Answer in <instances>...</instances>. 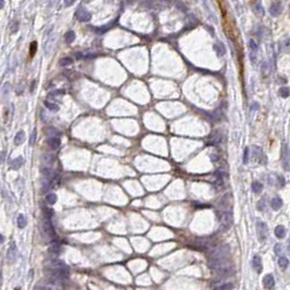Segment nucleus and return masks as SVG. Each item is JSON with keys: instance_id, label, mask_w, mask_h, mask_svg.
I'll return each mask as SVG.
<instances>
[{"instance_id": "1", "label": "nucleus", "mask_w": 290, "mask_h": 290, "mask_svg": "<svg viewBox=\"0 0 290 290\" xmlns=\"http://www.w3.org/2000/svg\"><path fill=\"white\" fill-rule=\"evenodd\" d=\"M210 266L212 267V269L215 271L216 274L218 275V276H220V277L229 276V275H231L232 271H234L231 265H230V264H228V263H226L225 261L210 262Z\"/></svg>"}, {"instance_id": "2", "label": "nucleus", "mask_w": 290, "mask_h": 290, "mask_svg": "<svg viewBox=\"0 0 290 290\" xmlns=\"http://www.w3.org/2000/svg\"><path fill=\"white\" fill-rule=\"evenodd\" d=\"M228 255V247L225 245V247H220L218 249H216L212 255H210V262H221L225 261L226 256Z\"/></svg>"}, {"instance_id": "3", "label": "nucleus", "mask_w": 290, "mask_h": 290, "mask_svg": "<svg viewBox=\"0 0 290 290\" xmlns=\"http://www.w3.org/2000/svg\"><path fill=\"white\" fill-rule=\"evenodd\" d=\"M256 232H258V240L263 242L265 241L267 238V234H268V229H267V225L264 221L258 220L256 223Z\"/></svg>"}, {"instance_id": "4", "label": "nucleus", "mask_w": 290, "mask_h": 290, "mask_svg": "<svg viewBox=\"0 0 290 290\" xmlns=\"http://www.w3.org/2000/svg\"><path fill=\"white\" fill-rule=\"evenodd\" d=\"M220 225L223 229H228L229 227L231 226L232 223V215L231 213L229 212H226V213H223L220 216Z\"/></svg>"}, {"instance_id": "5", "label": "nucleus", "mask_w": 290, "mask_h": 290, "mask_svg": "<svg viewBox=\"0 0 290 290\" xmlns=\"http://www.w3.org/2000/svg\"><path fill=\"white\" fill-rule=\"evenodd\" d=\"M289 156H290V152L288 149L287 145H284L281 148V162L284 164V167H285L286 170L289 169L290 166V160H289Z\"/></svg>"}, {"instance_id": "6", "label": "nucleus", "mask_w": 290, "mask_h": 290, "mask_svg": "<svg viewBox=\"0 0 290 290\" xmlns=\"http://www.w3.org/2000/svg\"><path fill=\"white\" fill-rule=\"evenodd\" d=\"M16 255H18V250H16L15 244L11 243V245L8 249V252H7V260H8L9 263H14L16 260Z\"/></svg>"}, {"instance_id": "7", "label": "nucleus", "mask_w": 290, "mask_h": 290, "mask_svg": "<svg viewBox=\"0 0 290 290\" xmlns=\"http://www.w3.org/2000/svg\"><path fill=\"white\" fill-rule=\"evenodd\" d=\"M44 231H45V234H47L49 238H55V236H56V234H55V230H53V225H51V221L49 218H47L46 217L45 221H44Z\"/></svg>"}, {"instance_id": "8", "label": "nucleus", "mask_w": 290, "mask_h": 290, "mask_svg": "<svg viewBox=\"0 0 290 290\" xmlns=\"http://www.w3.org/2000/svg\"><path fill=\"white\" fill-rule=\"evenodd\" d=\"M75 15H77V18L80 21L82 22H87L90 20V18H92V15H90V13L88 12L87 10H85L84 8H80L79 10L77 11V13H75Z\"/></svg>"}, {"instance_id": "9", "label": "nucleus", "mask_w": 290, "mask_h": 290, "mask_svg": "<svg viewBox=\"0 0 290 290\" xmlns=\"http://www.w3.org/2000/svg\"><path fill=\"white\" fill-rule=\"evenodd\" d=\"M252 265L253 268L255 269V271L258 274H261L262 269H263V265H262V260L258 255H254L252 260Z\"/></svg>"}, {"instance_id": "10", "label": "nucleus", "mask_w": 290, "mask_h": 290, "mask_svg": "<svg viewBox=\"0 0 290 290\" xmlns=\"http://www.w3.org/2000/svg\"><path fill=\"white\" fill-rule=\"evenodd\" d=\"M263 285H264V287L266 288V289H271V288L274 287L275 280H274V277H273V275L268 274V275H266V276L264 277V278H263Z\"/></svg>"}, {"instance_id": "11", "label": "nucleus", "mask_w": 290, "mask_h": 290, "mask_svg": "<svg viewBox=\"0 0 290 290\" xmlns=\"http://www.w3.org/2000/svg\"><path fill=\"white\" fill-rule=\"evenodd\" d=\"M281 10H282V8H281L280 2H273L271 5V9H269V12H271V14L273 16H277L280 14Z\"/></svg>"}, {"instance_id": "12", "label": "nucleus", "mask_w": 290, "mask_h": 290, "mask_svg": "<svg viewBox=\"0 0 290 290\" xmlns=\"http://www.w3.org/2000/svg\"><path fill=\"white\" fill-rule=\"evenodd\" d=\"M48 145L53 149L59 148V146H60V140H59L58 138L51 136V138H49V140H48Z\"/></svg>"}, {"instance_id": "13", "label": "nucleus", "mask_w": 290, "mask_h": 290, "mask_svg": "<svg viewBox=\"0 0 290 290\" xmlns=\"http://www.w3.org/2000/svg\"><path fill=\"white\" fill-rule=\"evenodd\" d=\"M281 205H282V201H281V199H279V197H274L271 202V206L274 210H278L280 207H281Z\"/></svg>"}, {"instance_id": "14", "label": "nucleus", "mask_w": 290, "mask_h": 290, "mask_svg": "<svg viewBox=\"0 0 290 290\" xmlns=\"http://www.w3.org/2000/svg\"><path fill=\"white\" fill-rule=\"evenodd\" d=\"M275 234H276L277 238H279V239H281V238H284L286 236V229L284 226H277L276 229H275Z\"/></svg>"}, {"instance_id": "15", "label": "nucleus", "mask_w": 290, "mask_h": 290, "mask_svg": "<svg viewBox=\"0 0 290 290\" xmlns=\"http://www.w3.org/2000/svg\"><path fill=\"white\" fill-rule=\"evenodd\" d=\"M26 218H25V216L23 215V214H20L19 216H18V218H16V223H18V227L19 228H24V227L26 226Z\"/></svg>"}, {"instance_id": "16", "label": "nucleus", "mask_w": 290, "mask_h": 290, "mask_svg": "<svg viewBox=\"0 0 290 290\" xmlns=\"http://www.w3.org/2000/svg\"><path fill=\"white\" fill-rule=\"evenodd\" d=\"M24 138H25L24 132L23 131H20L19 133L15 135V138H14V143H15V145H21L24 142Z\"/></svg>"}, {"instance_id": "17", "label": "nucleus", "mask_w": 290, "mask_h": 290, "mask_svg": "<svg viewBox=\"0 0 290 290\" xmlns=\"http://www.w3.org/2000/svg\"><path fill=\"white\" fill-rule=\"evenodd\" d=\"M46 201H47V203L49 205H53L57 202V195L51 192V193L47 194V196H46Z\"/></svg>"}, {"instance_id": "18", "label": "nucleus", "mask_w": 290, "mask_h": 290, "mask_svg": "<svg viewBox=\"0 0 290 290\" xmlns=\"http://www.w3.org/2000/svg\"><path fill=\"white\" fill-rule=\"evenodd\" d=\"M252 190L253 192H255V193H260V192H262V190H263V186H262V183L258 182V181H254L252 183Z\"/></svg>"}, {"instance_id": "19", "label": "nucleus", "mask_w": 290, "mask_h": 290, "mask_svg": "<svg viewBox=\"0 0 290 290\" xmlns=\"http://www.w3.org/2000/svg\"><path fill=\"white\" fill-rule=\"evenodd\" d=\"M45 106L47 107L50 111H58L59 109L58 105H56L55 103H50V101H45Z\"/></svg>"}, {"instance_id": "20", "label": "nucleus", "mask_w": 290, "mask_h": 290, "mask_svg": "<svg viewBox=\"0 0 290 290\" xmlns=\"http://www.w3.org/2000/svg\"><path fill=\"white\" fill-rule=\"evenodd\" d=\"M22 165H23V159H22L21 157H19V158H16V159L11 162V166H12V168H14V169H18V168H20Z\"/></svg>"}, {"instance_id": "21", "label": "nucleus", "mask_w": 290, "mask_h": 290, "mask_svg": "<svg viewBox=\"0 0 290 290\" xmlns=\"http://www.w3.org/2000/svg\"><path fill=\"white\" fill-rule=\"evenodd\" d=\"M278 264H279V266L281 267V268H287L289 261H288V258H285V256H280L279 260H278Z\"/></svg>"}, {"instance_id": "22", "label": "nucleus", "mask_w": 290, "mask_h": 290, "mask_svg": "<svg viewBox=\"0 0 290 290\" xmlns=\"http://www.w3.org/2000/svg\"><path fill=\"white\" fill-rule=\"evenodd\" d=\"M74 39H75V34H74V32H72V31L68 32L67 35H66V43L71 44Z\"/></svg>"}, {"instance_id": "23", "label": "nucleus", "mask_w": 290, "mask_h": 290, "mask_svg": "<svg viewBox=\"0 0 290 290\" xmlns=\"http://www.w3.org/2000/svg\"><path fill=\"white\" fill-rule=\"evenodd\" d=\"M289 94H290V90H289V87H287V86H284V87H281L279 90V95L281 96V97H284V98L288 97Z\"/></svg>"}, {"instance_id": "24", "label": "nucleus", "mask_w": 290, "mask_h": 290, "mask_svg": "<svg viewBox=\"0 0 290 290\" xmlns=\"http://www.w3.org/2000/svg\"><path fill=\"white\" fill-rule=\"evenodd\" d=\"M49 251H50V253H53V254H59V253H60V247H59L58 243H53L51 247H49Z\"/></svg>"}, {"instance_id": "25", "label": "nucleus", "mask_w": 290, "mask_h": 290, "mask_svg": "<svg viewBox=\"0 0 290 290\" xmlns=\"http://www.w3.org/2000/svg\"><path fill=\"white\" fill-rule=\"evenodd\" d=\"M72 58H70V57H64V58H62L61 60H60V64H61L62 67H67V66H70V64L72 63Z\"/></svg>"}, {"instance_id": "26", "label": "nucleus", "mask_w": 290, "mask_h": 290, "mask_svg": "<svg viewBox=\"0 0 290 290\" xmlns=\"http://www.w3.org/2000/svg\"><path fill=\"white\" fill-rule=\"evenodd\" d=\"M232 288H234V285H232L231 282H227V284H223V285L217 287L216 290H231Z\"/></svg>"}, {"instance_id": "27", "label": "nucleus", "mask_w": 290, "mask_h": 290, "mask_svg": "<svg viewBox=\"0 0 290 290\" xmlns=\"http://www.w3.org/2000/svg\"><path fill=\"white\" fill-rule=\"evenodd\" d=\"M249 46H250V49L252 53H256V51H258V44H256L253 39H250V42H249Z\"/></svg>"}, {"instance_id": "28", "label": "nucleus", "mask_w": 290, "mask_h": 290, "mask_svg": "<svg viewBox=\"0 0 290 290\" xmlns=\"http://www.w3.org/2000/svg\"><path fill=\"white\" fill-rule=\"evenodd\" d=\"M254 11H255V13L258 14V15H260V16L264 15V9L262 8V5H260V3H258V5H255V8H254Z\"/></svg>"}, {"instance_id": "29", "label": "nucleus", "mask_w": 290, "mask_h": 290, "mask_svg": "<svg viewBox=\"0 0 290 290\" xmlns=\"http://www.w3.org/2000/svg\"><path fill=\"white\" fill-rule=\"evenodd\" d=\"M40 290H58V287H57V285L50 284V285L42 286V287H40Z\"/></svg>"}, {"instance_id": "30", "label": "nucleus", "mask_w": 290, "mask_h": 290, "mask_svg": "<svg viewBox=\"0 0 290 290\" xmlns=\"http://www.w3.org/2000/svg\"><path fill=\"white\" fill-rule=\"evenodd\" d=\"M282 49L285 51H289L290 50V38L286 39L284 43H282Z\"/></svg>"}, {"instance_id": "31", "label": "nucleus", "mask_w": 290, "mask_h": 290, "mask_svg": "<svg viewBox=\"0 0 290 290\" xmlns=\"http://www.w3.org/2000/svg\"><path fill=\"white\" fill-rule=\"evenodd\" d=\"M36 49H37V43H36V42H33V43L31 44V49H29V53H31V56L32 57L34 56Z\"/></svg>"}, {"instance_id": "32", "label": "nucleus", "mask_w": 290, "mask_h": 290, "mask_svg": "<svg viewBox=\"0 0 290 290\" xmlns=\"http://www.w3.org/2000/svg\"><path fill=\"white\" fill-rule=\"evenodd\" d=\"M10 92V84L9 83H5V86H3V88H2V95H3V97H5V95Z\"/></svg>"}, {"instance_id": "33", "label": "nucleus", "mask_w": 290, "mask_h": 290, "mask_svg": "<svg viewBox=\"0 0 290 290\" xmlns=\"http://www.w3.org/2000/svg\"><path fill=\"white\" fill-rule=\"evenodd\" d=\"M219 141H220V135H219V134H217V136H214V135L210 136V143H212V144H216V143H218Z\"/></svg>"}, {"instance_id": "34", "label": "nucleus", "mask_w": 290, "mask_h": 290, "mask_svg": "<svg viewBox=\"0 0 290 290\" xmlns=\"http://www.w3.org/2000/svg\"><path fill=\"white\" fill-rule=\"evenodd\" d=\"M275 253H276L277 255H281V253H282V247H281V244L277 243V244L275 245Z\"/></svg>"}, {"instance_id": "35", "label": "nucleus", "mask_w": 290, "mask_h": 290, "mask_svg": "<svg viewBox=\"0 0 290 290\" xmlns=\"http://www.w3.org/2000/svg\"><path fill=\"white\" fill-rule=\"evenodd\" d=\"M36 135H37V132H36V130H33L32 134H31V138H29V144L31 145H33L35 142V140H36Z\"/></svg>"}, {"instance_id": "36", "label": "nucleus", "mask_w": 290, "mask_h": 290, "mask_svg": "<svg viewBox=\"0 0 290 290\" xmlns=\"http://www.w3.org/2000/svg\"><path fill=\"white\" fill-rule=\"evenodd\" d=\"M262 70H263V73L265 75L269 73V67H268V63H267V62H264V63L262 64Z\"/></svg>"}, {"instance_id": "37", "label": "nucleus", "mask_w": 290, "mask_h": 290, "mask_svg": "<svg viewBox=\"0 0 290 290\" xmlns=\"http://www.w3.org/2000/svg\"><path fill=\"white\" fill-rule=\"evenodd\" d=\"M265 206H266V204H265V200H264V199H262V200L258 203V210H263L264 208H265Z\"/></svg>"}, {"instance_id": "38", "label": "nucleus", "mask_w": 290, "mask_h": 290, "mask_svg": "<svg viewBox=\"0 0 290 290\" xmlns=\"http://www.w3.org/2000/svg\"><path fill=\"white\" fill-rule=\"evenodd\" d=\"M247 162H249V148H247V147H245L244 154H243V162H244V164H247Z\"/></svg>"}, {"instance_id": "39", "label": "nucleus", "mask_w": 290, "mask_h": 290, "mask_svg": "<svg viewBox=\"0 0 290 290\" xmlns=\"http://www.w3.org/2000/svg\"><path fill=\"white\" fill-rule=\"evenodd\" d=\"M46 160H47V162H49V164H51V162L55 160V156L53 155H47V157H46Z\"/></svg>"}, {"instance_id": "40", "label": "nucleus", "mask_w": 290, "mask_h": 290, "mask_svg": "<svg viewBox=\"0 0 290 290\" xmlns=\"http://www.w3.org/2000/svg\"><path fill=\"white\" fill-rule=\"evenodd\" d=\"M73 5V1H66V5Z\"/></svg>"}, {"instance_id": "41", "label": "nucleus", "mask_w": 290, "mask_h": 290, "mask_svg": "<svg viewBox=\"0 0 290 290\" xmlns=\"http://www.w3.org/2000/svg\"><path fill=\"white\" fill-rule=\"evenodd\" d=\"M0 7H1V8L3 7V1H1V2H0Z\"/></svg>"}, {"instance_id": "42", "label": "nucleus", "mask_w": 290, "mask_h": 290, "mask_svg": "<svg viewBox=\"0 0 290 290\" xmlns=\"http://www.w3.org/2000/svg\"><path fill=\"white\" fill-rule=\"evenodd\" d=\"M288 250H289V253H290V242H289V247H288Z\"/></svg>"}, {"instance_id": "43", "label": "nucleus", "mask_w": 290, "mask_h": 290, "mask_svg": "<svg viewBox=\"0 0 290 290\" xmlns=\"http://www.w3.org/2000/svg\"><path fill=\"white\" fill-rule=\"evenodd\" d=\"M215 290H216V289H215Z\"/></svg>"}]
</instances>
